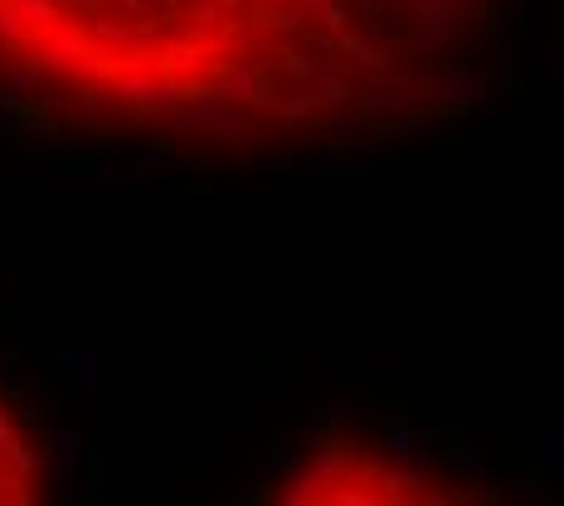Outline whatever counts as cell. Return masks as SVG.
<instances>
[{"label":"cell","mask_w":564,"mask_h":506,"mask_svg":"<svg viewBox=\"0 0 564 506\" xmlns=\"http://www.w3.org/2000/svg\"><path fill=\"white\" fill-rule=\"evenodd\" d=\"M507 0H0V112L199 161L370 151L487 98Z\"/></svg>","instance_id":"1"},{"label":"cell","mask_w":564,"mask_h":506,"mask_svg":"<svg viewBox=\"0 0 564 506\" xmlns=\"http://www.w3.org/2000/svg\"><path fill=\"white\" fill-rule=\"evenodd\" d=\"M258 506H511L467 453L414 429L326 423L273 473Z\"/></svg>","instance_id":"2"},{"label":"cell","mask_w":564,"mask_h":506,"mask_svg":"<svg viewBox=\"0 0 564 506\" xmlns=\"http://www.w3.org/2000/svg\"><path fill=\"white\" fill-rule=\"evenodd\" d=\"M64 449L25 366L0 346V506H64Z\"/></svg>","instance_id":"3"}]
</instances>
